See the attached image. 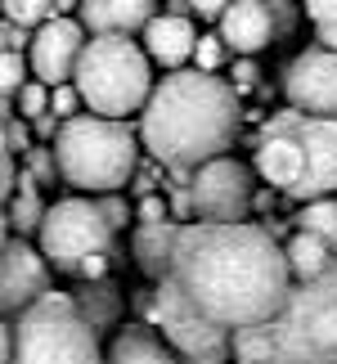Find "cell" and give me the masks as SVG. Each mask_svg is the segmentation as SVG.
I'll return each mask as SVG.
<instances>
[{
	"mask_svg": "<svg viewBox=\"0 0 337 364\" xmlns=\"http://www.w3.org/2000/svg\"><path fill=\"white\" fill-rule=\"evenodd\" d=\"M257 176L297 203L337 193V117L274 113L257 135Z\"/></svg>",
	"mask_w": 337,
	"mask_h": 364,
	"instance_id": "4",
	"label": "cell"
},
{
	"mask_svg": "<svg viewBox=\"0 0 337 364\" xmlns=\"http://www.w3.org/2000/svg\"><path fill=\"white\" fill-rule=\"evenodd\" d=\"M54 153H59L63 180L86 193H117L139 171L135 131L122 117H100V113L68 117L59 139H54Z\"/></svg>",
	"mask_w": 337,
	"mask_h": 364,
	"instance_id": "5",
	"label": "cell"
},
{
	"mask_svg": "<svg viewBox=\"0 0 337 364\" xmlns=\"http://www.w3.org/2000/svg\"><path fill=\"white\" fill-rule=\"evenodd\" d=\"M112 234L117 230L104 220L95 198H63L46 212L36 239L54 270L81 274V279H104L108 257H112Z\"/></svg>",
	"mask_w": 337,
	"mask_h": 364,
	"instance_id": "8",
	"label": "cell"
},
{
	"mask_svg": "<svg viewBox=\"0 0 337 364\" xmlns=\"http://www.w3.org/2000/svg\"><path fill=\"white\" fill-rule=\"evenodd\" d=\"M284 95L297 113L337 117V50L328 46L301 50L284 73Z\"/></svg>",
	"mask_w": 337,
	"mask_h": 364,
	"instance_id": "10",
	"label": "cell"
},
{
	"mask_svg": "<svg viewBox=\"0 0 337 364\" xmlns=\"http://www.w3.org/2000/svg\"><path fill=\"white\" fill-rule=\"evenodd\" d=\"M284 247H288V265H292V274H297V279H319L337 261V252L319 239V234H311V230H297Z\"/></svg>",
	"mask_w": 337,
	"mask_h": 364,
	"instance_id": "18",
	"label": "cell"
},
{
	"mask_svg": "<svg viewBox=\"0 0 337 364\" xmlns=\"http://www.w3.org/2000/svg\"><path fill=\"white\" fill-rule=\"evenodd\" d=\"M297 230H311L319 234L333 252H337V193H328V198H315V203H306L301 207V216H297Z\"/></svg>",
	"mask_w": 337,
	"mask_h": 364,
	"instance_id": "21",
	"label": "cell"
},
{
	"mask_svg": "<svg viewBox=\"0 0 337 364\" xmlns=\"http://www.w3.org/2000/svg\"><path fill=\"white\" fill-rule=\"evenodd\" d=\"M27 158V171H32L41 185H54V180H63V171H59V153H54V144L50 149H32V153H23Z\"/></svg>",
	"mask_w": 337,
	"mask_h": 364,
	"instance_id": "25",
	"label": "cell"
},
{
	"mask_svg": "<svg viewBox=\"0 0 337 364\" xmlns=\"http://www.w3.org/2000/svg\"><path fill=\"white\" fill-rule=\"evenodd\" d=\"M18 108H23V117H46L50 113V86L46 81H27V86L18 90Z\"/></svg>",
	"mask_w": 337,
	"mask_h": 364,
	"instance_id": "26",
	"label": "cell"
},
{
	"mask_svg": "<svg viewBox=\"0 0 337 364\" xmlns=\"http://www.w3.org/2000/svg\"><path fill=\"white\" fill-rule=\"evenodd\" d=\"M144 50H149V59H158L162 68H180L198 50V32H193V23L185 14H162V18H153L144 27Z\"/></svg>",
	"mask_w": 337,
	"mask_h": 364,
	"instance_id": "15",
	"label": "cell"
},
{
	"mask_svg": "<svg viewBox=\"0 0 337 364\" xmlns=\"http://www.w3.org/2000/svg\"><path fill=\"white\" fill-rule=\"evenodd\" d=\"M32 126H36V135H41V139H50V144H54V139H59V131H63V117L46 113V117H36Z\"/></svg>",
	"mask_w": 337,
	"mask_h": 364,
	"instance_id": "36",
	"label": "cell"
},
{
	"mask_svg": "<svg viewBox=\"0 0 337 364\" xmlns=\"http://www.w3.org/2000/svg\"><path fill=\"white\" fill-rule=\"evenodd\" d=\"M77 306H81V315H86L95 328H104L122 311V292L112 288V284H104V279H90V288L77 292Z\"/></svg>",
	"mask_w": 337,
	"mask_h": 364,
	"instance_id": "19",
	"label": "cell"
},
{
	"mask_svg": "<svg viewBox=\"0 0 337 364\" xmlns=\"http://www.w3.org/2000/svg\"><path fill=\"white\" fill-rule=\"evenodd\" d=\"M27 68H23V54L18 50H5L0 54V95H5V104L14 100V95H18L23 86H27Z\"/></svg>",
	"mask_w": 337,
	"mask_h": 364,
	"instance_id": "24",
	"label": "cell"
},
{
	"mask_svg": "<svg viewBox=\"0 0 337 364\" xmlns=\"http://www.w3.org/2000/svg\"><path fill=\"white\" fill-rule=\"evenodd\" d=\"M14 364H104L100 328L81 315L77 292H46L18 315Z\"/></svg>",
	"mask_w": 337,
	"mask_h": 364,
	"instance_id": "6",
	"label": "cell"
},
{
	"mask_svg": "<svg viewBox=\"0 0 337 364\" xmlns=\"http://www.w3.org/2000/svg\"><path fill=\"white\" fill-rule=\"evenodd\" d=\"M68 9H81L77 0H54V14H68Z\"/></svg>",
	"mask_w": 337,
	"mask_h": 364,
	"instance_id": "38",
	"label": "cell"
},
{
	"mask_svg": "<svg viewBox=\"0 0 337 364\" xmlns=\"http://www.w3.org/2000/svg\"><path fill=\"white\" fill-rule=\"evenodd\" d=\"M234 364H337V261L297 279L288 301L257 328L234 333Z\"/></svg>",
	"mask_w": 337,
	"mask_h": 364,
	"instance_id": "3",
	"label": "cell"
},
{
	"mask_svg": "<svg viewBox=\"0 0 337 364\" xmlns=\"http://www.w3.org/2000/svg\"><path fill=\"white\" fill-rule=\"evenodd\" d=\"M265 5H270L274 23H279V36H284V32H292V27H297V9H292V0H265Z\"/></svg>",
	"mask_w": 337,
	"mask_h": 364,
	"instance_id": "33",
	"label": "cell"
},
{
	"mask_svg": "<svg viewBox=\"0 0 337 364\" xmlns=\"http://www.w3.org/2000/svg\"><path fill=\"white\" fill-rule=\"evenodd\" d=\"M257 86V63H252V54H238L234 59V90H252Z\"/></svg>",
	"mask_w": 337,
	"mask_h": 364,
	"instance_id": "32",
	"label": "cell"
},
{
	"mask_svg": "<svg viewBox=\"0 0 337 364\" xmlns=\"http://www.w3.org/2000/svg\"><path fill=\"white\" fill-rule=\"evenodd\" d=\"M95 203H100V212H104V220L112 230H126V220H131V203H126L122 193H100Z\"/></svg>",
	"mask_w": 337,
	"mask_h": 364,
	"instance_id": "29",
	"label": "cell"
},
{
	"mask_svg": "<svg viewBox=\"0 0 337 364\" xmlns=\"http://www.w3.org/2000/svg\"><path fill=\"white\" fill-rule=\"evenodd\" d=\"M5 153H32V135L14 113H5Z\"/></svg>",
	"mask_w": 337,
	"mask_h": 364,
	"instance_id": "30",
	"label": "cell"
},
{
	"mask_svg": "<svg viewBox=\"0 0 337 364\" xmlns=\"http://www.w3.org/2000/svg\"><path fill=\"white\" fill-rule=\"evenodd\" d=\"M81 23L90 36H131L153 23V0H81Z\"/></svg>",
	"mask_w": 337,
	"mask_h": 364,
	"instance_id": "14",
	"label": "cell"
},
{
	"mask_svg": "<svg viewBox=\"0 0 337 364\" xmlns=\"http://www.w3.org/2000/svg\"><path fill=\"white\" fill-rule=\"evenodd\" d=\"M0 5H5L9 23H23V27H41L54 14V0H0Z\"/></svg>",
	"mask_w": 337,
	"mask_h": 364,
	"instance_id": "22",
	"label": "cell"
},
{
	"mask_svg": "<svg viewBox=\"0 0 337 364\" xmlns=\"http://www.w3.org/2000/svg\"><path fill=\"white\" fill-rule=\"evenodd\" d=\"M23 46H32V36H27V27H23V23H9V18H5V50H23Z\"/></svg>",
	"mask_w": 337,
	"mask_h": 364,
	"instance_id": "35",
	"label": "cell"
},
{
	"mask_svg": "<svg viewBox=\"0 0 337 364\" xmlns=\"http://www.w3.org/2000/svg\"><path fill=\"white\" fill-rule=\"evenodd\" d=\"M139 225H158V220H171V203L162 198V193H149L144 203H139Z\"/></svg>",
	"mask_w": 337,
	"mask_h": 364,
	"instance_id": "31",
	"label": "cell"
},
{
	"mask_svg": "<svg viewBox=\"0 0 337 364\" xmlns=\"http://www.w3.org/2000/svg\"><path fill=\"white\" fill-rule=\"evenodd\" d=\"M104 364H180V351L171 342H162L144 324H126L117 328V338L108 342Z\"/></svg>",
	"mask_w": 337,
	"mask_h": 364,
	"instance_id": "16",
	"label": "cell"
},
{
	"mask_svg": "<svg viewBox=\"0 0 337 364\" xmlns=\"http://www.w3.org/2000/svg\"><path fill=\"white\" fill-rule=\"evenodd\" d=\"M216 27H220V41L234 54H257L279 36V23H274V14H270L265 0H234L216 18Z\"/></svg>",
	"mask_w": 337,
	"mask_h": 364,
	"instance_id": "13",
	"label": "cell"
},
{
	"mask_svg": "<svg viewBox=\"0 0 337 364\" xmlns=\"http://www.w3.org/2000/svg\"><path fill=\"white\" fill-rule=\"evenodd\" d=\"M306 14H311L319 41L328 50H337V0H306Z\"/></svg>",
	"mask_w": 337,
	"mask_h": 364,
	"instance_id": "23",
	"label": "cell"
},
{
	"mask_svg": "<svg viewBox=\"0 0 337 364\" xmlns=\"http://www.w3.org/2000/svg\"><path fill=\"white\" fill-rule=\"evenodd\" d=\"M230 5H234V0H189V9L198 14V18H220Z\"/></svg>",
	"mask_w": 337,
	"mask_h": 364,
	"instance_id": "34",
	"label": "cell"
},
{
	"mask_svg": "<svg viewBox=\"0 0 337 364\" xmlns=\"http://www.w3.org/2000/svg\"><path fill=\"white\" fill-rule=\"evenodd\" d=\"M50 207H41V180L32 171L18 176V198H9V225L18 230H41V220H46Z\"/></svg>",
	"mask_w": 337,
	"mask_h": 364,
	"instance_id": "20",
	"label": "cell"
},
{
	"mask_svg": "<svg viewBox=\"0 0 337 364\" xmlns=\"http://www.w3.org/2000/svg\"><path fill=\"white\" fill-rule=\"evenodd\" d=\"M77 104H86L81 100V90H77V81H68V86H50V113L54 117H77Z\"/></svg>",
	"mask_w": 337,
	"mask_h": 364,
	"instance_id": "28",
	"label": "cell"
},
{
	"mask_svg": "<svg viewBox=\"0 0 337 364\" xmlns=\"http://www.w3.org/2000/svg\"><path fill=\"white\" fill-rule=\"evenodd\" d=\"M27 50H32L36 81H46V86H68V81L77 77L81 54H86V23L54 14L50 23L36 27V36H32V46H27Z\"/></svg>",
	"mask_w": 337,
	"mask_h": 364,
	"instance_id": "11",
	"label": "cell"
},
{
	"mask_svg": "<svg viewBox=\"0 0 337 364\" xmlns=\"http://www.w3.org/2000/svg\"><path fill=\"white\" fill-rule=\"evenodd\" d=\"M189 193H193V216L198 220H247V212L257 207L252 171L234 158L203 162L189 180Z\"/></svg>",
	"mask_w": 337,
	"mask_h": 364,
	"instance_id": "9",
	"label": "cell"
},
{
	"mask_svg": "<svg viewBox=\"0 0 337 364\" xmlns=\"http://www.w3.org/2000/svg\"><path fill=\"white\" fill-rule=\"evenodd\" d=\"M288 247L247 220H176L171 261L149 297V319L185 360L220 355L288 301Z\"/></svg>",
	"mask_w": 337,
	"mask_h": 364,
	"instance_id": "1",
	"label": "cell"
},
{
	"mask_svg": "<svg viewBox=\"0 0 337 364\" xmlns=\"http://www.w3.org/2000/svg\"><path fill=\"white\" fill-rule=\"evenodd\" d=\"M77 90L100 117H126L144 113L153 100L149 77V50H139L131 36H95L86 41V54L77 63Z\"/></svg>",
	"mask_w": 337,
	"mask_h": 364,
	"instance_id": "7",
	"label": "cell"
},
{
	"mask_svg": "<svg viewBox=\"0 0 337 364\" xmlns=\"http://www.w3.org/2000/svg\"><path fill=\"white\" fill-rule=\"evenodd\" d=\"M243 108L234 86H225L212 73H171L162 86H153V100L139 117V139L149 158L166 171H198L203 162L225 158L234 144Z\"/></svg>",
	"mask_w": 337,
	"mask_h": 364,
	"instance_id": "2",
	"label": "cell"
},
{
	"mask_svg": "<svg viewBox=\"0 0 337 364\" xmlns=\"http://www.w3.org/2000/svg\"><path fill=\"white\" fill-rule=\"evenodd\" d=\"M225 41H220V32L216 36H198V50H193V63H198V73H216V68L225 63Z\"/></svg>",
	"mask_w": 337,
	"mask_h": 364,
	"instance_id": "27",
	"label": "cell"
},
{
	"mask_svg": "<svg viewBox=\"0 0 337 364\" xmlns=\"http://www.w3.org/2000/svg\"><path fill=\"white\" fill-rule=\"evenodd\" d=\"M230 355H234V351H220V355H193V360H185V364H230Z\"/></svg>",
	"mask_w": 337,
	"mask_h": 364,
	"instance_id": "37",
	"label": "cell"
},
{
	"mask_svg": "<svg viewBox=\"0 0 337 364\" xmlns=\"http://www.w3.org/2000/svg\"><path fill=\"white\" fill-rule=\"evenodd\" d=\"M46 292H54L46 252H36L23 239L5 234V257H0V306H5V315H14V311L23 315L27 306H36Z\"/></svg>",
	"mask_w": 337,
	"mask_h": 364,
	"instance_id": "12",
	"label": "cell"
},
{
	"mask_svg": "<svg viewBox=\"0 0 337 364\" xmlns=\"http://www.w3.org/2000/svg\"><path fill=\"white\" fill-rule=\"evenodd\" d=\"M171 243H176V220H158V225H135V234H131L135 265L153 279V284L162 279L166 261H171Z\"/></svg>",
	"mask_w": 337,
	"mask_h": 364,
	"instance_id": "17",
	"label": "cell"
}]
</instances>
